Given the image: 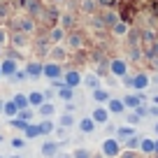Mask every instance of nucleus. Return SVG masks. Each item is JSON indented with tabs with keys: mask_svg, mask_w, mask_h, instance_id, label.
I'll list each match as a JSON object with an SVG mask.
<instances>
[{
	"mask_svg": "<svg viewBox=\"0 0 158 158\" xmlns=\"http://www.w3.org/2000/svg\"><path fill=\"white\" fill-rule=\"evenodd\" d=\"M54 151H56L54 144H47V147H44V153H54Z\"/></svg>",
	"mask_w": 158,
	"mask_h": 158,
	"instance_id": "obj_16",
	"label": "nucleus"
},
{
	"mask_svg": "<svg viewBox=\"0 0 158 158\" xmlns=\"http://www.w3.org/2000/svg\"><path fill=\"white\" fill-rule=\"evenodd\" d=\"M112 68H114V72H116V74H123V72H126V65L121 63V60H116V63H114Z\"/></svg>",
	"mask_w": 158,
	"mask_h": 158,
	"instance_id": "obj_4",
	"label": "nucleus"
},
{
	"mask_svg": "<svg viewBox=\"0 0 158 158\" xmlns=\"http://www.w3.org/2000/svg\"><path fill=\"white\" fill-rule=\"evenodd\" d=\"M156 149H158V144H156Z\"/></svg>",
	"mask_w": 158,
	"mask_h": 158,
	"instance_id": "obj_19",
	"label": "nucleus"
},
{
	"mask_svg": "<svg viewBox=\"0 0 158 158\" xmlns=\"http://www.w3.org/2000/svg\"><path fill=\"white\" fill-rule=\"evenodd\" d=\"M2 107H5V112L10 114V116H12V114H16V109H19L14 102H7V105H2Z\"/></svg>",
	"mask_w": 158,
	"mask_h": 158,
	"instance_id": "obj_6",
	"label": "nucleus"
},
{
	"mask_svg": "<svg viewBox=\"0 0 158 158\" xmlns=\"http://www.w3.org/2000/svg\"><path fill=\"white\" fill-rule=\"evenodd\" d=\"M40 100H42V95H40V93H33V95H30V102H35V105H37Z\"/></svg>",
	"mask_w": 158,
	"mask_h": 158,
	"instance_id": "obj_15",
	"label": "nucleus"
},
{
	"mask_svg": "<svg viewBox=\"0 0 158 158\" xmlns=\"http://www.w3.org/2000/svg\"><path fill=\"white\" fill-rule=\"evenodd\" d=\"M26 135H28V137H33V135H40V128H30V126H26Z\"/></svg>",
	"mask_w": 158,
	"mask_h": 158,
	"instance_id": "obj_11",
	"label": "nucleus"
},
{
	"mask_svg": "<svg viewBox=\"0 0 158 158\" xmlns=\"http://www.w3.org/2000/svg\"><path fill=\"white\" fill-rule=\"evenodd\" d=\"M28 74H40V65L37 63H30L28 65Z\"/></svg>",
	"mask_w": 158,
	"mask_h": 158,
	"instance_id": "obj_10",
	"label": "nucleus"
},
{
	"mask_svg": "<svg viewBox=\"0 0 158 158\" xmlns=\"http://www.w3.org/2000/svg\"><path fill=\"white\" fill-rule=\"evenodd\" d=\"M77 81H79V74L70 72V74H68V84H70V86H74V84H77Z\"/></svg>",
	"mask_w": 158,
	"mask_h": 158,
	"instance_id": "obj_9",
	"label": "nucleus"
},
{
	"mask_svg": "<svg viewBox=\"0 0 158 158\" xmlns=\"http://www.w3.org/2000/svg\"><path fill=\"white\" fill-rule=\"evenodd\" d=\"M81 130L91 133V130H93V121H91V118H84V121H81Z\"/></svg>",
	"mask_w": 158,
	"mask_h": 158,
	"instance_id": "obj_3",
	"label": "nucleus"
},
{
	"mask_svg": "<svg viewBox=\"0 0 158 158\" xmlns=\"http://www.w3.org/2000/svg\"><path fill=\"white\" fill-rule=\"evenodd\" d=\"M44 72L49 74V77H56V74H58V68H56V65H47V68H44Z\"/></svg>",
	"mask_w": 158,
	"mask_h": 158,
	"instance_id": "obj_8",
	"label": "nucleus"
},
{
	"mask_svg": "<svg viewBox=\"0 0 158 158\" xmlns=\"http://www.w3.org/2000/svg\"><path fill=\"white\" fill-rule=\"evenodd\" d=\"M107 98V93H105V91H95V100H105Z\"/></svg>",
	"mask_w": 158,
	"mask_h": 158,
	"instance_id": "obj_14",
	"label": "nucleus"
},
{
	"mask_svg": "<svg viewBox=\"0 0 158 158\" xmlns=\"http://www.w3.org/2000/svg\"><path fill=\"white\" fill-rule=\"evenodd\" d=\"M14 105H16V107H26V105H28V100H26L23 95H16V98H14Z\"/></svg>",
	"mask_w": 158,
	"mask_h": 158,
	"instance_id": "obj_7",
	"label": "nucleus"
},
{
	"mask_svg": "<svg viewBox=\"0 0 158 158\" xmlns=\"http://www.w3.org/2000/svg\"><path fill=\"white\" fill-rule=\"evenodd\" d=\"M116 142H105V153H107V156H116Z\"/></svg>",
	"mask_w": 158,
	"mask_h": 158,
	"instance_id": "obj_2",
	"label": "nucleus"
},
{
	"mask_svg": "<svg viewBox=\"0 0 158 158\" xmlns=\"http://www.w3.org/2000/svg\"><path fill=\"white\" fill-rule=\"evenodd\" d=\"M14 70H16V63H14V60H5V63H2V68H0V74H14Z\"/></svg>",
	"mask_w": 158,
	"mask_h": 158,
	"instance_id": "obj_1",
	"label": "nucleus"
},
{
	"mask_svg": "<svg viewBox=\"0 0 158 158\" xmlns=\"http://www.w3.org/2000/svg\"><path fill=\"white\" fill-rule=\"evenodd\" d=\"M135 86H139V89L147 86V77H137V79H135Z\"/></svg>",
	"mask_w": 158,
	"mask_h": 158,
	"instance_id": "obj_13",
	"label": "nucleus"
},
{
	"mask_svg": "<svg viewBox=\"0 0 158 158\" xmlns=\"http://www.w3.org/2000/svg\"><path fill=\"white\" fill-rule=\"evenodd\" d=\"M0 109H2V100H0Z\"/></svg>",
	"mask_w": 158,
	"mask_h": 158,
	"instance_id": "obj_18",
	"label": "nucleus"
},
{
	"mask_svg": "<svg viewBox=\"0 0 158 158\" xmlns=\"http://www.w3.org/2000/svg\"><path fill=\"white\" fill-rule=\"evenodd\" d=\"M2 40H5V35H2V33H0V42H2Z\"/></svg>",
	"mask_w": 158,
	"mask_h": 158,
	"instance_id": "obj_17",
	"label": "nucleus"
},
{
	"mask_svg": "<svg viewBox=\"0 0 158 158\" xmlns=\"http://www.w3.org/2000/svg\"><path fill=\"white\" fill-rule=\"evenodd\" d=\"M93 118L95 121H107V112H105V109H98V112L93 114Z\"/></svg>",
	"mask_w": 158,
	"mask_h": 158,
	"instance_id": "obj_5",
	"label": "nucleus"
},
{
	"mask_svg": "<svg viewBox=\"0 0 158 158\" xmlns=\"http://www.w3.org/2000/svg\"><path fill=\"white\" fill-rule=\"evenodd\" d=\"M123 109V105L118 102V100H112V112H121Z\"/></svg>",
	"mask_w": 158,
	"mask_h": 158,
	"instance_id": "obj_12",
	"label": "nucleus"
}]
</instances>
